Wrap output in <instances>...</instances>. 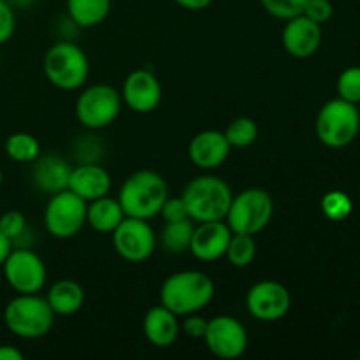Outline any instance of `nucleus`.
<instances>
[{
  "instance_id": "36",
  "label": "nucleus",
  "mask_w": 360,
  "mask_h": 360,
  "mask_svg": "<svg viewBox=\"0 0 360 360\" xmlns=\"http://www.w3.org/2000/svg\"><path fill=\"white\" fill-rule=\"evenodd\" d=\"M181 329L188 338H193V340H202L207 329V320L202 319V316L195 315V313H192V315H186Z\"/></svg>"
},
{
  "instance_id": "20",
  "label": "nucleus",
  "mask_w": 360,
  "mask_h": 360,
  "mask_svg": "<svg viewBox=\"0 0 360 360\" xmlns=\"http://www.w3.org/2000/svg\"><path fill=\"white\" fill-rule=\"evenodd\" d=\"M143 330L146 340L157 348H169L179 336L178 315L165 306H155L144 315Z\"/></svg>"
},
{
  "instance_id": "35",
  "label": "nucleus",
  "mask_w": 360,
  "mask_h": 360,
  "mask_svg": "<svg viewBox=\"0 0 360 360\" xmlns=\"http://www.w3.org/2000/svg\"><path fill=\"white\" fill-rule=\"evenodd\" d=\"M162 218L165 221H178V220H185L188 217V210H186V204L183 200V197H167L160 210Z\"/></svg>"
},
{
  "instance_id": "18",
  "label": "nucleus",
  "mask_w": 360,
  "mask_h": 360,
  "mask_svg": "<svg viewBox=\"0 0 360 360\" xmlns=\"http://www.w3.org/2000/svg\"><path fill=\"white\" fill-rule=\"evenodd\" d=\"M70 171L72 167L60 155H42V157L39 155L32 162V183L42 193L55 195L62 190H67Z\"/></svg>"
},
{
  "instance_id": "29",
  "label": "nucleus",
  "mask_w": 360,
  "mask_h": 360,
  "mask_svg": "<svg viewBox=\"0 0 360 360\" xmlns=\"http://www.w3.org/2000/svg\"><path fill=\"white\" fill-rule=\"evenodd\" d=\"M338 94L343 101L359 104L360 102V67H348L338 77Z\"/></svg>"
},
{
  "instance_id": "4",
  "label": "nucleus",
  "mask_w": 360,
  "mask_h": 360,
  "mask_svg": "<svg viewBox=\"0 0 360 360\" xmlns=\"http://www.w3.org/2000/svg\"><path fill=\"white\" fill-rule=\"evenodd\" d=\"M181 197L188 210L190 220L202 224L225 220L234 193L224 179L206 174L192 179Z\"/></svg>"
},
{
  "instance_id": "14",
  "label": "nucleus",
  "mask_w": 360,
  "mask_h": 360,
  "mask_svg": "<svg viewBox=\"0 0 360 360\" xmlns=\"http://www.w3.org/2000/svg\"><path fill=\"white\" fill-rule=\"evenodd\" d=\"M122 101L127 108L139 115L155 111L162 101V86L155 74L146 69L130 72L123 83Z\"/></svg>"
},
{
  "instance_id": "19",
  "label": "nucleus",
  "mask_w": 360,
  "mask_h": 360,
  "mask_svg": "<svg viewBox=\"0 0 360 360\" xmlns=\"http://www.w3.org/2000/svg\"><path fill=\"white\" fill-rule=\"evenodd\" d=\"M67 188L86 202H91V200L108 195L111 190V176L98 162L79 164L70 171Z\"/></svg>"
},
{
  "instance_id": "3",
  "label": "nucleus",
  "mask_w": 360,
  "mask_h": 360,
  "mask_svg": "<svg viewBox=\"0 0 360 360\" xmlns=\"http://www.w3.org/2000/svg\"><path fill=\"white\" fill-rule=\"evenodd\" d=\"M55 311L39 294H18L4 308V323L21 340H39L53 329Z\"/></svg>"
},
{
  "instance_id": "10",
  "label": "nucleus",
  "mask_w": 360,
  "mask_h": 360,
  "mask_svg": "<svg viewBox=\"0 0 360 360\" xmlns=\"http://www.w3.org/2000/svg\"><path fill=\"white\" fill-rule=\"evenodd\" d=\"M4 278L16 294H39L48 280L44 262L28 248H13L2 264Z\"/></svg>"
},
{
  "instance_id": "38",
  "label": "nucleus",
  "mask_w": 360,
  "mask_h": 360,
  "mask_svg": "<svg viewBox=\"0 0 360 360\" xmlns=\"http://www.w3.org/2000/svg\"><path fill=\"white\" fill-rule=\"evenodd\" d=\"M23 352L18 350L16 347L9 345H0V360H23Z\"/></svg>"
},
{
  "instance_id": "26",
  "label": "nucleus",
  "mask_w": 360,
  "mask_h": 360,
  "mask_svg": "<svg viewBox=\"0 0 360 360\" xmlns=\"http://www.w3.org/2000/svg\"><path fill=\"white\" fill-rule=\"evenodd\" d=\"M257 255V245L253 236L248 234H234L232 232V238L229 241L227 252L225 257L229 259V262L234 267H248L250 264L255 260Z\"/></svg>"
},
{
  "instance_id": "5",
  "label": "nucleus",
  "mask_w": 360,
  "mask_h": 360,
  "mask_svg": "<svg viewBox=\"0 0 360 360\" xmlns=\"http://www.w3.org/2000/svg\"><path fill=\"white\" fill-rule=\"evenodd\" d=\"M44 74L53 86L72 91L86 83L90 62L79 46L70 41H60L46 51Z\"/></svg>"
},
{
  "instance_id": "34",
  "label": "nucleus",
  "mask_w": 360,
  "mask_h": 360,
  "mask_svg": "<svg viewBox=\"0 0 360 360\" xmlns=\"http://www.w3.org/2000/svg\"><path fill=\"white\" fill-rule=\"evenodd\" d=\"M14 30H16L14 9L6 0H0V44H6L7 41H11Z\"/></svg>"
},
{
  "instance_id": "33",
  "label": "nucleus",
  "mask_w": 360,
  "mask_h": 360,
  "mask_svg": "<svg viewBox=\"0 0 360 360\" xmlns=\"http://www.w3.org/2000/svg\"><path fill=\"white\" fill-rule=\"evenodd\" d=\"M302 14L308 16L309 20L315 21V23L322 25V23H327V21L333 18L334 7L333 4H330V0H308Z\"/></svg>"
},
{
  "instance_id": "12",
  "label": "nucleus",
  "mask_w": 360,
  "mask_h": 360,
  "mask_svg": "<svg viewBox=\"0 0 360 360\" xmlns=\"http://www.w3.org/2000/svg\"><path fill=\"white\" fill-rule=\"evenodd\" d=\"M214 357L236 360L248 347V333L239 320L231 315H220L207 320V329L202 338Z\"/></svg>"
},
{
  "instance_id": "28",
  "label": "nucleus",
  "mask_w": 360,
  "mask_h": 360,
  "mask_svg": "<svg viewBox=\"0 0 360 360\" xmlns=\"http://www.w3.org/2000/svg\"><path fill=\"white\" fill-rule=\"evenodd\" d=\"M320 206H322V213L333 221L345 220V218L350 217L352 210H354L350 197L345 192H340V190H333V192L326 193L322 197Z\"/></svg>"
},
{
  "instance_id": "30",
  "label": "nucleus",
  "mask_w": 360,
  "mask_h": 360,
  "mask_svg": "<svg viewBox=\"0 0 360 360\" xmlns=\"http://www.w3.org/2000/svg\"><path fill=\"white\" fill-rule=\"evenodd\" d=\"M260 2L271 16L287 21L302 14L308 0H260Z\"/></svg>"
},
{
  "instance_id": "37",
  "label": "nucleus",
  "mask_w": 360,
  "mask_h": 360,
  "mask_svg": "<svg viewBox=\"0 0 360 360\" xmlns=\"http://www.w3.org/2000/svg\"><path fill=\"white\" fill-rule=\"evenodd\" d=\"M179 7L183 9H188V11H202L206 7L211 6L213 0H174Z\"/></svg>"
},
{
  "instance_id": "23",
  "label": "nucleus",
  "mask_w": 360,
  "mask_h": 360,
  "mask_svg": "<svg viewBox=\"0 0 360 360\" xmlns=\"http://www.w3.org/2000/svg\"><path fill=\"white\" fill-rule=\"evenodd\" d=\"M111 11V0H67V13L79 28L101 25Z\"/></svg>"
},
{
  "instance_id": "24",
  "label": "nucleus",
  "mask_w": 360,
  "mask_h": 360,
  "mask_svg": "<svg viewBox=\"0 0 360 360\" xmlns=\"http://www.w3.org/2000/svg\"><path fill=\"white\" fill-rule=\"evenodd\" d=\"M193 229H195V225H193V221L190 218L178 221H165L160 236L162 246L165 248V252L174 253V255L188 252L190 243H192Z\"/></svg>"
},
{
  "instance_id": "41",
  "label": "nucleus",
  "mask_w": 360,
  "mask_h": 360,
  "mask_svg": "<svg viewBox=\"0 0 360 360\" xmlns=\"http://www.w3.org/2000/svg\"><path fill=\"white\" fill-rule=\"evenodd\" d=\"M2 183H4V172L2 169H0V186H2Z\"/></svg>"
},
{
  "instance_id": "1",
  "label": "nucleus",
  "mask_w": 360,
  "mask_h": 360,
  "mask_svg": "<svg viewBox=\"0 0 360 360\" xmlns=\"http://www.w3.org/2000/svg\"><path fill=\"white\" fill-rule=\"evenodd\" d=\"M214 297V283L202 271H179L171 274L160 288V304L174 315L199 313Z\"/></svg>"
},
{
  "instance_id": "21",
  "label": "nucleus",
  "mask_w": 360,
  "mask_h": 360,
  "mask_svg": "<svg viewBox=\"0 0 360 360\" xmlns=\"http://www.w3.org/2000/svg\"><path fill=\"white\" fill-rule=\"evenodd\" d=\"M123 218L125 213L118 199H111L108 195L91 200L86 206V224L101 234H112Z\"/></svg>"
},
{
  "instance_id": "2",
  "label": "nucleus",
  "mask_w": 360,
  "mask_h": 360,
  "mask_svg": "<svg viewBox=\"0 0 360 360\" xmlns=\"http://www.w3.org/2000/svg\"><path fill=\"white\" fill-rule=\"evenodd\" d=\"M169 197L165 179L155 171H137L127 178L118 193V202L125 217L151 220L160 214L162 206Z\"/></svg>"
},
{
  "instance_id": "39",
  "label": "nucleus",
  "mask_w": 360,
  "mask_h": 360,
  "mask_svg": "<svg viewBox=\"0 0 360 360\" xmlns=\"http://www.w3.org/2000/svg\"><path fill=\"white\" fill-rule=\"evenodd\" d=\"M11 250H13V241H11V239L7 238L2 231H0V267H2V264L6 262V259H7V255L11 253Z\"/></svg>"
},
{
  "instance_id": "31",
  "label": "nucleus",
  "mask_w": 360,
  "mask_h": 360,
  "mask_svg": "<svg viewBox=\"0 0 360 360\" xmlns=\"http://www.w3.org/2000/svg\"><path fill=\"white\" fill-rule=\"evenodd\" d=\"M0 231H2L14 245V241H18V239L25 234V231H27V218H25V214L21 213V211H6V213L0 217Z\"/></svg>"
},
{
  "instance_id": "13",
  "label": "nucleus",
  "mask_w": 360,
  "mask_h": 360,
  "mask_svg": "<svg viewBox=\"0 0 360 360\" xmlns=\"http://www.w3.org/2000/svg\"><path fill=\"white\" fill-rule=\"evenodd\" d=\"M290 292L285 285L273 280L259 281L246 295V308L259 322H278L290 311Z\"/></svg>"
},
{
  "instance_id": "42",
  "label": "nucleus",
  "mask_w": 360,
  "mask_h": 360,
  "mask_svg": "<svg viewBox=\"0 0 360 360\" xmlns=\"http://www.w3.org/2000/svg\"><path fill=\"white\" fill-rule=\"evenodd\" d=\"M359 357H360V354H359Z\"/></svg>"
},
{
  "instance_id": "6",
  "label": "nucleus",
  "mask_w": 360,
  "mask_h": 360,
  "mask_svg": "<svg viewBox=\"0 0 360 360\" xmlns=\"http://www.w3.org/2000/svg\"><path fill=\"white\" fill-rule=\"evenodd\" d=\"M273 213V199L266 190L246 188L232 197L225 220L234 234L255 236L269 225Z\"/></svg>"
},
{
  "instance_id": "16",
  "label": "nucleus",
  "mask_w": 360,
  "mask_h": 360,
  "mask_svg": "<svg viewBox=\"0 0 360 360\" xmlns=\"http://www.w3.org/2000/svg\"><path fill=\"white\" fill-rule=\"evenodd\" d=\"M283 46L295 58H309L322 44V25L315 23L304 14L287 20L283 28Z\"/></svg>"
},
{
  "instance_id": "25",
  "label": "nucleus",
  "mask_w": 360,
  "mask_h": 360,
  "mask_svg": "<svg viewBox=\"0 0 360 360\" xmlns=\"http://www.w3.org/2000/svg\"><path fill=\"white\" fill-rule=\"evenodd\" d=\"M4 150L11 160L18 164H32L41 155V144L32 134L16 132L7 137Z\"/></svg>"
},
{
  "instance_id": "8",
  "label": "nucleus",
  "mask_w": 360,
  "mask_h": 360,
  "mask_svg": "<svg viewBox=\"0 0 360 360\" xmlns=\"http://www.w3.org/2000/svg\"><path fill=\"white\" fill-rule=\"evenodd\" d=\"M86 200L69 188L49 195L44 210V227L53 238L70 239L86 224Z\"/></svg>"
},
{
  "instance_id": "27",
  "label": "nucleus",
  "mask_w": 360,
  "mask_h": 360,
  "mask_svg": "<svg viewBox=\"0 0 360 360\" xmlns=\"http://www.w3.org/2000/svg\"><path fill=\"white\" fill-rule=\"evenodd\" d=\"M225 137H227L231 148H248L259 137V127L252 118L241 116V118H236L229 123Z\"/></svg>"
},
{
  "instance_id": "40",
  "label": "nucleus",
  "mask_w": 360,
  "mask_h": 360,
  "mask_svg": "<svg viewBox=\"0 0 360 360\" xmlns=\"http://www.w3.org/2000/svg\"><path fill=\"white\" fill-rule=\"evenodd\" d=\"M13 9H28L30 6H34L35 0H6Z\"/></svg>"
},
{
  "instance_id": "22",
  "label": "nucleus",
  "mask_w": 360,
  "mask_h": 360,
  "mask_svg": "<svg viewBox=\"0 0 360 360\" xmlns=\"http://www.w3.org/2000/svg\"><path fill=\"white\" fill-rule=\"evenodd\" d=\"M49 306L55 311V315L70 316L76 315L84 304V290L77 281L74 280H58L51 288L48 295Z\"/></svg>"
},
{
  "instance_id": "7",
  "label": "nucleus",
  "mask_w": 360,
  "mask_h": 360,
  "mask_svg": "<svg viewBox=\"0 0 360 360\" xmlns=\"http://www.w3.org/2000/svg\"><path fill=\"white\" fill-rule=\"evenodd\" d=\"M360 130V112L357 104L334 98L322 109L315 122V132L320 143L329 148H345L357 137Z\"/></svg>"
},
{
  "instance_id": "11",
  "label": "nucleus",
  "mask_w": 360,
  "mask_h": 360,
  "mask_svg": "<svg viewBox=\"0 0 360 360\" xmlns=\"http://www.w3.org/2000/svg\"><path fill=\"white\" fill-rule=\"evenodd\" d=\"M112 245L123 260L139 264L153 255L157 236L148 220L125 217L112 232Z\"/></svg>"
},
{
  "instance_id": "17",
  "label": "nucleus",
  "mask_w": 360,
  "mask_h": 360,
  "mask_svg": "<svg viewBox=\"0 0 360 360\" xmlns=\"http://www.w3.org/2000/svg\"><path fill=\"white\" fill-rule=\"evenodd\" d=\"M231 153L225 132L220 130H202L190 141L188 157L195 167L211 171L225 164Z\"/></svg>"
},
{
  "instance_id": "15",
  "label": "nucleus",
  "mask_w": 360,
  "mask_h": 360,
  "mask_svg": "<svg viewBox=\"0 0 360 360\" xmlns=\"http://www.w3.org/2000/svg\"><path fill=\"white\" fill-rule=\"evenodd\" d=\"M232 231L224 220L202 221L193 229L192 243L188 252L202 262H214L225 257Z\"/></svg>"
},
{
  "instance_id": "32",
  "label": "nucleus",
  "mask_w": 360,
  "mask_h": 360,
  "mask_svg": "<svg viewBox=\"0 0 360 360\" xmlns=\"http://www.w3.org/2000/svg\"><path fill=\"white\" fill-rule=\"evenodd\" d=\"M102 150H104V146H102L101 141L94 136H88L77 139L76 146H74V155L81 164H94V162L101 160Z\"/></svg>"
},
{
  "instance_id": "9",
  "label": "nucleus",
  "mask_w": 360,
  "mask_h": 360,
  "mask_svg": "<svg viewBox=\"0 0 360 360\" xmlns=\"http://www.w3.org/2000/svg\"><path fill=\"white\" fill-rule=\"evenodd\" d=\"M122 94L109 84H94L81 91L76 101V118L90 130L111 125L122 111Z\"/></svg>"
}]
</instances>
